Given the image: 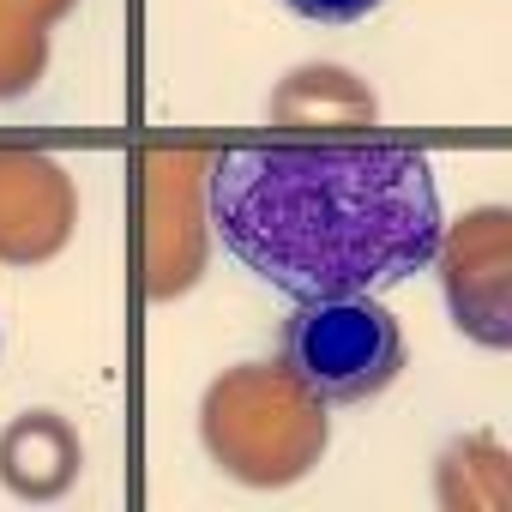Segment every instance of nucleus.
<instances>
[{"label":"nucleus","mask_w":512,"mask_h":512,"mask_svg":"<svg viewBox=\"0 0 512 512\" xmlns=\"http://www.w3.org/2000/svg\"><path fill=\"white\" fill-rule=\"evenodd\" d=\"M205 217L235 260L308 302L374 296L422 272L446 217L410 145H241L205 169Z\"/></svg>","instance_id":"nucleus-1"},{"label":"nucleus","mask_w":512,"mask_h":512,"mask_svg":"<svg viewBox=\"0 0 512 512\" xmlns=\"http://www.w3.org/2000/svg\"><path fill=\"white\" fill-rule=\"evenodd\" d=\"M284 374L314 404H362L404 368V332L374 296H308L284 320Z\"/></svg>","instance_id":"nucleus-2"},{"label":"nucleus","mask_w":512,"mask_h":512,"mask_svg":"<svg viewBox=\"0 0 512 512\" xmlns=\"http://www.w3.org/2000/svg\"><path fill=\"white\" fill-rule=\"evenodd\" d=\"M284 7L314 19V25H356V19H368L380 7V0H284Z\"/></svg>","instance_id":"nucleus-3"}]
</instances>
